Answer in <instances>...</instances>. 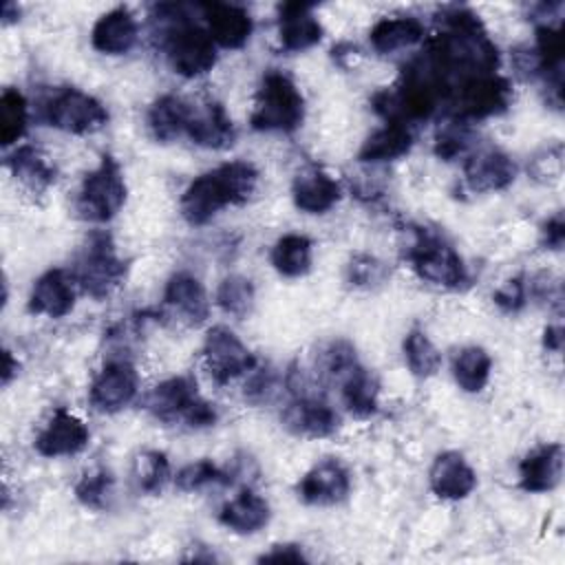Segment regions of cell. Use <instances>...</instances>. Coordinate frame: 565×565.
<instances>
[{
    "label": "cell",
    "mask_w": 565,
    "mask_h": 565,
    "mask_svg": "<svg viewBox=\"0 0 565 565\" xmlns=\"http://www.w3.org/2000/svg\"><path fill=\"white\" fill-rule=\"evenodd\" d=\"M282 424L294 435L320 439L338 430L340 417L327 402L311 395H296V399L282 411Z\"/></svg>",
    "instance_id": "cell-15"
},
{
    "label": "cell",
    "mask_w": 565,
    "mask_h": 565,
    "mask_svg": "<svg viewBox=\"0 0 565 565\" xmlns=\"http://www.w3.org/2000/svg\"><path fill=\"white\" fill-rule=\"evenodd\" d=\"M216 305L234 318H245L254 307L252 280L245 276H238V274L223 278L216 289Z\"/></svg>",
    "instance_id": "cell-36"
},
{
    "label": "cell",
    "mask_w": 565,
    "mask_h": 565,
    "mask_svg": "<svg viewBox=\"0 0 565 565\" xmlns=\"http://www.w3.org/2000/svg\"><path fill=\"white\" fill-rule=\"evenodd\" d=\"M313 243L305 234H285L271 247V265L285 278L305 276L311 269Z\"/></svg>",
    "instance_id": "cell-31"
},
{
    "label": "cell",
    "mask_w": 565,
    "mask_h": 565,
    "mask_svg": "<svg viewBox=\"0 0 565 565\" xmlns=\"http://www.w3.org/2000/svg\"><path fill=\"white\" fill-rule=\"evenodd\" d=\"M294 203L307 214L329 212L342 196L340 183L318 166H309L294 177L291 183Z\"/></svg>",
    "instance_id": "cell-21"
},
{
    "label": "cell",
    "mask_w": 565,
    "mask_h": 565,
    "mask_svg": "<svg viewBox=\"0 0 565 565\" xmlns=\"http://www.w3.org/2000/svg\"><path fill=\"white\" fill-rule=\"evenodd\" d=\"M260 563H305V554H302V545L298 543H278L271 545L269 552L258 556Z\"/></svg>",
    "instance_id": "cell-43"
},
{
    "label": "cell",
    "mask_w": 565,
    "mask_h": 565,
    "mask_svg": "<svg viewBox=\"0 0 565 565\" xmlns=\"http://www.w3.org/2000/svg\"><path fill=\"white\" fill-rule=\"evenodd\" d=\"M413 130L408 124L399 121H386L384 128L375 130L373 135L366 137L362 143L358 159L366 163H377V161H393L411 152L413 148Z\"/></svg>",
    "instance_id": "cell-26"
},
{
    "label": "cell",
    "mask_w": 565,
    "mask_h": 565,
    "mask_svg": "<svg viewBox=\"0 0 565 565\" xmlns=\"http://www.w3.org/2000/svg\"><path fill=\"white\" fill-rule=\"evenodd\" d=\"M139 35L135 15L126 7L106 11L90 31L93 49L104 55H124L128 53Z\"/></svg>",
    "instance_id": "cell-23"
},
{
    "label": "cell",
    "mask_w": 565,
    "mask_h": 565,
    "mask_svg": "<svg viewBox=\"0 0 565 565\" xmlns=\"http://www.w3.org/2000/svg\"><path fill=\"white\" fill-rule=\"evenodd\" d=\"M126 203V181L121 166L115 157L104 154L99 166L90 170L77 192L75 207L84 221L106 223L110 221Z\"/></svg>",
    "instance_id": "cell-6"
},
{
    "label": "cell",
    "mask_w": 565,
    "mask_h": 565,
    "mask_svg": "<svg viewBox=\"0 0 565 565\" xmlns=\"http://www.w3.org/2000/svg\"><path fill=\"white\" fill-rule=\"evenodd\" d=\"M185 135L203 148L223 150L234 143L236 130L225 113V108L218 102H205L199 106H192L190 119L185 126Z\"/></svg>",
    "instance_id": "cell-20"
},
{
    "label": "cell",
    "mask_w": 565,
    "mask_h": 565,
    "mask_svg": "<svg viewBox=\"0 0 565 565\" xmlns=\"http://www.w3.org/2000/svg\"><path fill=\"white\" fill-rule=\"evenodd\" d=\"M88 437L90 433L77 415L66 408H55L51 419L38 433L33 446L42 457H71L86 448Z\"/></svg>",
    "instance_id": "cell-13"
},
{
    "label": "cell",
    "mask_w": 565,
    "mask_h": 565,
    "mask_svg": "<svg viewBox=\"0 0 565 565\" xmlns=\"http://www.w3.org/2000/svg\"><path fill=\"white\" fill-rule=\"evenodd\" d=\"M541 241L547 249H561L563 241H565V221L563 214H554L552 218H547V223L541 230Z\"/></svg>",
    "instance_id": "cell-44"
},
{
    "label": "cell",
    "mask_w": 565,
    "mask_h": 565,
    "mask_svg": "<svg viewBox=\"0 0 565 565\" xmlns=\"http://www.w3.org/2000/svg\"><path fill=\"white\" fill-rule=\"evenodd\" d=\"M404 358H406L411 373L422 380L435 375L441 366L439 349L433 344V340L422 329H413L404 338Z\"/></svg>",
    "instance_id": "cell-34"
},
{
    "label": "cell",
    "mask_w": 565,
    "mask_h": 565,
    "mask_svg": "<svg viewBox=\"0 0 565 565\" xmlns=\"http://www.w3.org/2000/svg\"><path fill=\"white\" fill-rule=\"evenodd\" d=\"M132 481L143 494H159L170 481V461L161 450H143L132 461Z\"/></svg>",
    "instance_id": "cell-33"
},
{
    "label": "cell",
    "mask_w": 565,
    "mask_h": 565,
    "mask_svg": "<svg viewBox=\"0 0 565 565\" xmlns=\"http://www.w3.org/2000/svg\"><path fill=\"white\" fill-rule=\"evenodd\" d=\"M7 168L26 188L42 192L55 181V166L35 146H20L7 157Z\"/></svg>",
    "instance_id": "cell-30"
},
{
    "label": "cell",
    "mask_w": 565,
    "mask_h": 565,
    "mask_svg": "<svg viewBox=\"0 0 565 565\" xmlns=\"http://www.w3.org/2000/svg\"><path fill=\"white\" fill-rule=\"evenodd\" d=\"M543 347L547 351L558 353L563 349V327L561 324H547L543 331Z\"/></svg>",
    "instance_id": "cell-45"
},
{
    "label": "cell",
    "mask_w": 565,
    "mask_h": 565,
    "mask_svg": "<svg viewBox=\"0 0 565 565\" xmlns=\"http://www.w3.org/2000/svg\"><path fill=\"white\" fill-rule=\"evenodd\" d=\"M163 300L188 324H201L210 313L205 287L190 271H177L170 276V280L166 282Z\"/></svg>",
    "instance_id": "cell-24"
},
{
    "label": "cell",
    "mask_w": 565,
    "mask_h": 565,
    "mask_svg": "<svg viewBox=\"0 0 565 565\" xmlns=\"http://www.w3.org/2000/svg\"><path fill=\"white\" fill-rule=\"evenodd\" d=\"M492 358L483 347H466L452 360L455 382L466 393H479L490 380Z\"/></svg>",
    "instance_id": "cell-32"
},
{
    "label": "cell",
    "mask_w": 565,
    "mask_h": 565,
    "mask_svg": "<svg viewBox=\"0 0 565 565\" xmlns=\"http://www.w3.org/2000/svg\"><path fill=\"white\" fill-rule=\"evenodd\" d=\"M278 40L289 53H300L322 40V24L309 2H285L278 7Z\"/></svg>",
    "instance_id": "cell-16"
},
{
    "label": "cell",
    "mask_w": 565,
    "mask_h": 565,
    "mask_svg": "<svg viewBox=\"0 0 565 565\" xmlns=\"http://www.w3.org/2000/svg\"><path fill=\"white\" fill-rule=\"evenodd\" d=\"M139 388V377L128 360L108 362L93 380L88 399L99 413H117L126 408Z\"/></svg>",
    "instance_id": "cell-11"
},
{
    "label": "cell",
    "mask_w": 565,
    "mask_h": 565,
    "mask_svg": "<svg viewBox=\"0 0 565 565\" xmlns=\"http://www.w3.org/2000/svg\"><path fill=\"white\" fill-rule=\"evenodd\" d=\"M563 479V446L543 444L527 452L519 463V486L525 492L539 494L554 490Z\"/></svg>",
    "instance_id": "cell-22"
},
{
    "label": "cell",
    "mask_w": 565,
    "mask_h": 565,
    "mask_svg": "<svg viewBox=\"0 0 565 565\" xmlns=\"http://www.w3.org/2000/svg\"><path fill=\"white\" fill-rule=\"evenodd\" d=\"M199 9L203 11L214 44L223 49H241L247 44L254 31V20L245 7L232 2H203Z\"/></svg>",
    "instance_id": "cell-14"
},
{
    "label": "cell",
    "mask_w": 565,
    "mask_h": 565,
    "mask_svg": "<svg viewBox=\"0 0 565 565\" xmlns=\"http://www.w3.org/2000/svg\"><path fill=\"white\" fill-rule=\"evenodd\" d=\"M428 481L435 497L444 501H459L475 490L477 475L461 452L446 450L435 457Z\"/></svg>",
    "instance_id": "cell-17"
},
{
    "label": "cell",
    "mask_w": 565,
    "mask_h": 565,
    "mask_svg": "<svg viewBox=\"0 0 565 565\" xmlns=\"http://www.w3.org/2000/svg\"><path fill=\"white\" fill-rule=\"evenodd\" d=\"M75 307V278L68 276L64 269H49L44 271L29 296V311L49 316V318H64Z\"/></svg>",
    "instance_id": "cell-19"
},
{
    "label": "cell",
    "mask_w": 565,
    "mask_h": 565,
    "mask_svg": "<svg viewBox=\"0 0 565 565\" xmlns=\"http://www.w3.org/2000/svg\"><path fill=\"white\" fill-rule=\"evenodd\" d=\"M340 393H342V402H344V406L349 408L351 415L364 419V417H371V415L377 413L380 382L360 362L353 364L340 377Z\"/></svg>",
    "instance_id": "cell-27"
},
{
    "label": "cell",
    "mask_w": 565,
    "mask_h": 565,
    "mask_svg": "<svg viewBox=\"0 0 565 565\" xmlns=\"http://www.w3.org/2000/svg\"><path fill=\"white\" fill-rule=\"evenodd\" d=\"M258 185V170L249 161H230L199 174L181 194V216L190 225H205L227 205L245 203Z\"/></svg>",
    "instance_id": "cell-1"
},
{
    "label": "cell",
    "mask_w": 565,
    "mask_h": 565,
    "mask_svg": "<svg viewBox=\"0 0 565 565\" xmlns=\"http://www.w3.org/2000/svg\"><path fill=\"white\" fill-rule=\"evenodd\" d=\"M463 174L472 192H497L514 181L516 166L503 150L483 148L466 161Z\"/></svg>",
    "instance_id": "cell-18"
},
{
    "label": "cell",
    "mask_w": 565,
    "mask_h": 565,
    "mask_svg": "<svg viewBox=\"0 0 565 565\" xmlns=\"http://www.w3.org/2000/svg\"><path fill=\"white\" fill-rule=\"evenodd\" d=\"M525 296H527V289H525V282L521 276H514L510 280H505L492 296L494 305L503 311V313H516L519 309H523L525 305Z\"/></svg>",
    "instance_id": "cell-40"
},
{
    "label": "cell",
    "mask_w": 565,
    "mask_h": 565,
    "mask_svg": "<svg viewBox=\"0 0 565 565\" xmlns=\"http://www.w3.org/2000/svg\"><path fill=\"white\" fill-rule=\"evenodd\" d=\"M406 260L415 274L437 287L457 289L468 280L466 265L457 249L433 230L413 227V241L406 247Z\"/></svg>",
    "instance_id": "cell-5"
},
{
    "label": "cell",
    "mask_w": 565,
    "mask_h": 565,
    "mask_svg": "<svg viewBox=\"0 0 565 565\" xmlns=\"http://www.w3.org/2000/svg\"><path fill=\"white\" fill-rule=\"evenodd\" d=\"M190 110L192 104L172 93H166L159 99H154V104L148 110V126L152 137L163 143L177 139L181 132H185Z\"/></svg>",
    "instance_id": "cell-29"
},
{
    "label": "cell",
    "mask_w": 565,
    "mask_h": 565,
    "mask_svg": "<svg viewBox=\"0 0 565 565\" xmlns=\"http://www.w3.org/2000/svg\"><path fill=\"white\" fill-rule=\"evenodd\" d=\"M157 11L166 13L161 20L170 22L163 31V51L172 71L188 79L210 73L216 64V44L207 29L179 15L181 7L177 4H161Z\"/></svg>",
    "instance_id": "cell-2"
},
{
    "label": "cell",
    "mask_w": 565,
    "mask_h": 565,
    "mask_svg": "<svg viewBox=\"0 0 565 565\" xmlns=\"http://www.w3.org/2000/svg\"><path fill=\"white\" fill-rule=\"evenodd\" d=\"M203 360L216 384H227L238 375L256 369L254 353L227 327H212L203 342Z\"/></svg>",
    "instance_id": "cell-10"
},
{
    "label": "cell",
    "mask_w": 565,
    "mask_h": 565,
    "mask_svg": "<svg viewBox=\"0 0 565 565\" xmlns=\"http://www.w3.org/2000/svg\"><path fill=\"white\" fill-rule=\"evenodd\" d=\"M305 119V97L282 71H267L256 90L249 124L260 132H294Z\"/></svg>",
    "instance_id": "cell-3"
},
{
    "label": "cell",
    "mask_w": 565,
    "mask_h": 565,
    "mask_svg": "<svg viewBox=\"0 0 565 565\" xmlns=\"http://www.w3.org/2000/svg\"><path fill=\"white\" fill-rule=\"evenodd\" d=\"M44 119L49 126L71 132V135H90L106 126L108 110L93 95L66 86L55 90L44 104Z\"/></svg>",
    "instance_id": "cell-8"
},
{
    "label": "cell",
    "mask_w": 565,
    "mask_h": 565,
    "mask_svg": "<svg viewBox=\"0 0 565 565\" xmlns=\"http://www.w3.org/2000/svg\"><path fill=\"white\" fill-rule=\"evenodd\" d=\"M351 475L340 459L327 457L318 461L298 481V499L307 505H335L349 497Z\"/></svg>",
    "instance_id": "cell-12"
},
{
    "label": "cell",
    "mask_w": 565,
    "mask_h": 565,
    "mask_svg": "<svg viewBox=\"0 0 565 565\" xmlns=\"http://www.w3.org/2000/svg\"><path fill=\"white\" fill-rule=\"evenodd\" d=\"M218 521L236 534H256L269 521V503L254 490L245 488L234 499L223 503Z\"/></svg>",
    "instance_id": "cell-25"
},
{
    "label": "cell",
    "mask_w": 565,
    "mask_h": 565,
    "mask_svg": "<svg viewBox=\"0 0 565 565\" xmlns=\"http://www.w3.org/2000/svg\"><path fill=\"white\" fill-rule=\"evenodd\" d=\"M563 172V148L561 143L545 148L532 159V174L541 181H556Z\"/></svg>",
    "instance_id": "cell-42"
},
{
    "label": "cell",
    "mask_w": 565,
    "mask_h": 565,
    "mask_svg": "<svg viewBox=\"0 0 565 565\" xmlns=\"http://www.w3.org/2000/svg\"><path fill=\"white\" fill-rule=\"evenodd\" d=\"M18 371V362H13L11 358V351H4V373H2V382L9 384L11 375Z\"/></svg>",
    "instance_id": "cell-46"
},
{
    "label": "cell",
    "mask_w": 565,
    "mask_h": 565,
    "mask_svg": "<svg viewBox=\"0 0 565 565\" xmlns=\"http://www.w3.org/2000/svg\"><path fill=\"white\" fill-rule=\"evenodd\" d=\"M110 492H113V475L104 468H95L86 472L75 486L77 501L93 510H104L108 505Z\"/></svg>",
    "instance_id": "cell-38"
},
{
    "label": "cell",
    "mask_w": 565,
    "mask_h": 565,
    "mask_svg": "<svg viewBox=\"0 0 565 565\" xmlns=\"http://www.w3.org/2000/svg\"><path fill=\"white\" fill-rule=\"evenodd\" d=\"M29 121V106L18 88H4L0 97V141L11 146L24 137Z\"/></svg>",
    "instance_id": "cell-35"
},
{
    "label": "cell",
    "mask_w": 565,
    "mask_h": 565,
    "mask_svg": "<svg viewBox=\"0 0 565 565\" xmlns=\"http://www.w3.org/2000/svg\"><path fill=\"white\" fill-rule=\"evenodd\" d=\"M371 46L386 55L399 49L415 46L424 40V24L413 15H397V18H382L369 33Z\"/></svg>",
    "instance_id": "cell-28"
},
{
    "label": "cell",
    "mask_w": 565,
    "mask_h": 565,
    "mask_svg": "<svg viewBox=\"0 0 565 565\" xmlns=\"http://www.w3.org/2000/svg\"><path fill=\"white\" fill-rule=\"evenodd\" d=\"M384 276V267L373 256L360 254L349 263V282L355 287H369L373 282H380Z\"/></svg>",
    "instance_id": "cell-41"
},
{
    "label": "cell",
    "mask_w": 565,
    "mask_h": 565,
    "mask_svg": "<svg viewBox=\"0 0 565 565\" xmlns=\"http://www.w3.org/2000/svg\"><path fill=\"white\" fill-rule=\"evenodd\" d=\"M230 481H232V475L227 470L218 468L210 459L192 461V463L183 466L174 477L177 488L183 490V492H194V490H201L210 483H230Z\"/></svg>",
    "instance_id": "cell-37"
},
{
    "label": "cell",
    "mask_w": 565,
    "mask_h": 565,
    "mask_svg": "<svg viewBox=\"0 0 565 565\" xmlns=\"http://www.w3.org/2000/svg\"><path fill=\"white\" fill-rule=\"evenodd\" d=\"M146 411L159 422H185L190 428L212 426L218 417L214 404L203 399L190 375H174L159 382L146 397Z\"/></svg>",
    "instance_id": "cell-4"
},
{
    "label": "cell",
    "mask_w": 565,
    "mask_h": 565,
    "mask_svg": "<svg viewBox=\"0 0 565 565\" xmlns=\"http://www.w3.org/2000/svg\"><path fill=\"white\" fill-rule=\"evenodd\" d=\"M128 265L119 258L110 234L95 232L88 236L75 269V282L95 300L110 296L126 278Z\"/></svg>",
    "instance_id": "cell-7"
},
{
    "label": "cell",
    "mask_w": 565,
    "mask_h": 565,
    "mask_svg": "<svg viewBox=\"0 0 565 565\" xmlns=\"http://www.w3.org/2000/svg\"><path fill=\"white\" fill-rule=\"evenodd\" d=\"M512 102V86L505 77L490 73L477 75L459 84L452 93L455 115L463 121L470 119H486L492 115H501Z\"/></svg>",
    "instance_id": "cell-9"
},
{
    "label": "cell",
    "mask_w": 565,
    "mask_h": 565,
    "mask_svg": "<svg viewBox=\"0 0 565 565\" xmlns=\"http://www.w3.org/2000/svg\"><path fill=\"white\" fill-rule=\"evenodd\" d=\"M470 146V126L459 117H450L444 126H439L435 137V154L444 161L455 159L457 154L466 152Z\"/></svg>",
    "instance_id": "cell-39"
}]
</instances>
